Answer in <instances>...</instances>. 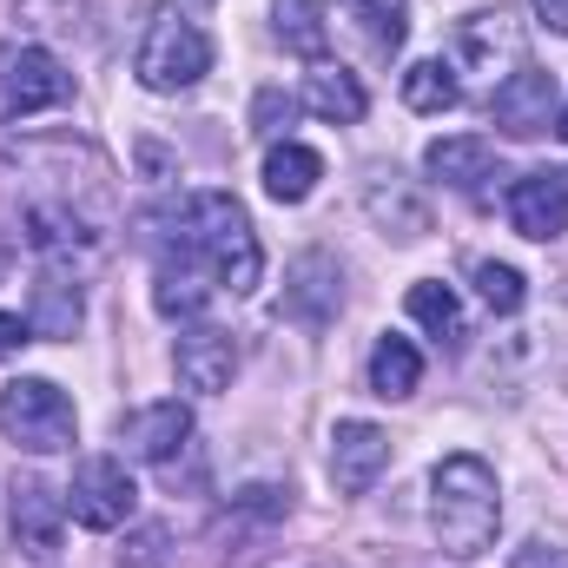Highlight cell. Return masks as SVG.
<instances>
[{
	"mask_svg": "<svg viewBox=\"0 0 568 568\" xmlns=\"http://www.w3.org/2000/svg\"><path fill=\"white\" fill-rule=\"evenodd\" d=\"M469 278H476V297H483L496 317H516V311H523V297H529L523 272H516V265H496V258H483Z\"/></svg>",
	"mask_w": 568,
	"mask_h": 568,
	"instance_id": "obj_27",
	"label": "cell"
},
{
	"mask_svg": "<svg viewBox=\"0 0 568 568\" xmlns=\"http://www.w3.org/2000/svg\"><path fill=\"white\" fill-rule=\"evenodd\" d=\"M529 7H536V20L549 33H568V0H529Z\"/></svg>",
	"mask_w": 568,
	"mask_h": 568,
	"instance_id": "obj_31",
	"label": "cell"
},
{
	"mask_svg": "<svg viewBox=\"0 0 568 568\" xmlns=\"http://www.w3.org/2000/svg\"><path fill=\"white\" fill-rule=\"evenodd\" d=\"M489 120H496L509 140H536V133H549V120H556V73H542V67H516L509 80H496V93H489Z\"/></svg>",
	"mask_w": 568,
	"mask_h": 568,
	"instance_id": "obj_7",
	"label": "cell"
},
{
	"mask_svg": "<svg viewBox=\"0 0 568 568\" xmlns=\"http://www.w3.org/2000/svg\"><path fill=\"white\" fill-rule=\"evenodd\" d=\"M384 469H390V436L377 424L351 417V424L331 429V483H337V496H364Z\"/></svg>",
	"mask_w": 568,
	"mask_h": 568,
	"instance_id": "obj_12",
	"label": "cell"
},
{
	"mask_svg": "<svg viewBox=\"0 0 568 568\" xmlns=\"http://www.w3.org/2000/svg\"><path fill=\"white\" fill-rule=\"evenodd\" d=\"M145 245L152 258H185L199 265L205 278L232 297L258 291V272H265V252H258V232L245 219V205L232 192H185L179 205L165 212H145Z\"/></svg>",
	"mask_w": 568,
	"mask_h": 568,
	"instance_id": "obj_2",
	"label": "cell"
},
{
	"mask_svg": "<svg viewBox=\"0 0 568 568\" xmlns=\"http://www.w3.org/2000/svg\"><path fill=\"white\" fill-rule=\"evenodd\" d=\"M80 278H67V272H40L33 284V311H27V324H33V337H73L80 331Z\"/></svg>",
	"mask_w": 568,
	"mask_h": 568,
	"instance_id": "obj_20",
	"label": "cell"
},
{
	"mask_svg": "<svg viewBox=\"0 0 568 568\" xmlns=\"http://www.w3.org/2000/svg\"><path fill=\"white\" fill-rule=\"evenodd\" d=\"M272 13H278V40L291 47V53H304V60H324V47H331L324 0H278Z\"/></svg>",
	"mask_w": 568,
	"mask_h": 568,
	"instance_id": "obj_23",
	"label": "cell"
},
{
	"mask_svg": "<svg viewBox=\"0 0 568 568\" xmlns=\"http://www.w3.org/2000/svg\"><path fill=\"white\" fill-rule=\"evenodd\" d=\"M337 304H344V272H337V258L304 252V258L291 265V284H284V317L324 331V324L337 317Z\"/></svg>",
	"mask_w": 568,
	"mask_h": 568,
	"instance_id": "obj_14",
	"label": "cell"
},
{
	"mask_svg": "<svg viewBox=\"0 0 568 568\" xmlns=\"http://www.w3.org/2000/svg\"><path fill=\"white\" fill-rule=\"evenodd\" d=\"M351 13H357V27L371 33L377 53H397L404 33H410V0H351Z\"/></svg>",
	"mask_w": 568,
	"mask_h": 568,
	"instance_id": "obj_26",
	"label": "cell"
},
{
	"mask_svg": "<svg viewBox=\"0 0 568 568\" xmlns=\"http://www.w3.org/2000/svg\"><path fill=\"white\" fill-rule=\"evenodd\" d=\"M424 165H429V179H443L456 192H476L483 179H496V145L483 133H449V140H429Z\"/></svg>",
	"mask_w": 568,
	"mask_h": 568,
	"instance_id": "obj_17",
	"label": "cell"
},
{
	"mask_svg": "<svg viewBox=\"0 0 568 568\" xmlns=\"http://www.w3.org/2000/svg\"><path fill=\"white\" fill-rule=\"evenodd\" d=\"M20 344H33V324L13 317V311H0V357H20Z\"/></svg>",
	"mask_w": 568,
	"mask_h": 568,
	"instance_id": "obj_30",
	"label": "cell"
},
{
	"mask_svg": "<svg viewBox=\"0 0 568 568\" xmlns=\"http://www.w3.org/2000/svg\"><path fill=\"white\" fill-rule=\"evenodd\" d=\"M317 179H324V159L311 152V145L284 140L265 152V192L278 199V205H304L311 192H317Z\"/></svg>",
	"mask_w": 568,
	"mask_h": 568,
	"instance_id": "obj_18",
	"label": "cell"
},
{
	"mask_svg": "<svg viewBox=\"0 0 568 568\" xmlns=\"http://www.w3.org/2000/svg\"><path fill=\"white\" fill-rule=\"evenodd\" d=\"M172 371H179L185 390L219 397V390L232 384V371H239V344H232V331H219V324H192V331H179V344H172Z\"/></svg>",
	"mask_w": 568,
	"mask_h": 568,
	"instance_id": "obj_11",
	"label": "cell"
},
{
	"mask_svg": "<svg viewBox=\"0 0 568 568\" xmlns=\"http://www.w3.org/2000/svg\"><path fill=\"white\" fill-rule=\"evenodd\" d=\"M410 317L424 324L429 337H443V344H463V304H456V291L449 284H410Z\"/></svg>",
	"mask_w": 568,
	"mask_h": 568,
	"instance_id": "obj_25",
	"label": "cell"
},
{
	"mask_svg": "<svg viewBox=\"0 0 568 568\" xmlns=\"http://www.w3.org/2000/svg\"><path fill=\"white\" fill-rule=\"evenodd\" d=\"M509 225L536 245L568 232V172H529L509 185Z\"/></svg>",
	"mask_w": 568,
	"mask_h": 568,
	"instance_id": "obj_13",
	"label": "cell"
},
{
	"mask_svg": "<svg viewBox=\"0 0 568 568\" xmlns=\"http://www.w3.org/2000/svg\"><path fill=\"white\" fill-rule=\"evenodd\" d=\"M133 73H140L145 93H192V87L212 73V40H205V27L185 20L179 7H159L140 33Z\"/></svg>",
	"mask_w": 568,
	"mask_h": 568,
	"instance_id": "obj_4",
	"label": "cell"
},
{
	"mask_svg": "<svg viewBox=\"0 0 568 568\" xmlns=\"http://www.w3.org/2000/svg\"><path fill=\"white\" fill-rule=\"evenodd\" d=\"M509 568H568V549H556V542H529V549H516Z\"/></svg>",
	"mask_w": 568,
	"mask_h": 568,
	"instance_id": "obj_29",
	"label": "cell"
},
{
	"mask_svg": "<svg viewBox=\"0 0 568 568\" xmlns=\"http://www.w3.org/2000/svg\"><path fill=\"white\" fill-rule=\"evenodd\" d=\"M133 476H126V463L120 456H87L80 469H73V483H67V516L80 523V529H93V536H106V529H120V523H133Z\"/></svg>",
	"mask_w": 568,
	"mask_h": 568,
	"instance_id": "obj_6",
	"label": "cell"
},
{
	"mask_svg": "<svg viewBox=\"0 0 568 568\" xmlns=\"http://www.w3.org/2000/svg\"><path fill=\"white\" fill-rule=\"evenodd\" d=\"M7 496H13V503H7V523H13L20 556L53 562V556H60V529H67V496H53L40 476H13Z\"/></svg>",
	"mask_w": 568,
	"mask_h": 568,
	"instance_id": "obj_8",
	"label": "cell"
},
{
	"mask_svg": "<svg viewBox=\"0 0 568 568\" xmlns=\"http://www.w3.org/2000/svg\"><path fill=\"white\" fill-rule=\"evenodd\" d=\"M429 529L443 542V556L456 562H476L496 549V529H503V489H496V469L483 456H443L429 469Z\"/></svg>",
	"mask_w": 568,
	"mask_h": 568,
	"instance_id": "obj_3",
	"label": "cell"
},
{
	"mask_svg": "<svg viewBox=\"0 0 568 568\" xmlns=\"http://www.w3.org/2000/svg\"><path fill=\"white\" fill-rule=\"evenodd\" d=\"M0 165H7V205L20 219L27 252L47 272L87 278L120 232V179L106 152L73 133H7Z\"/></svg>",
	"mask_w": 568,
	"mask_h": 568,
	"instance_id": "obj_1",
	"label": "cell"
},
{
	"mask_svg": "<svg viewBox=\"0 0 568 568\" xmlns=\"http://www.w3.org/2000/svg\"><path fill=\"white\" fill-rule=\"evenodd\" d=\"M73 397L60 390V384H47V377H13L7 390H0V436L13 443V449H27V456H60V449H73Z\"/></svg>",
	"mask_w": 568,
	"mask_h": 568,
	"instance_id": "obj_5",
	"label": "cell"
},
{
	"mask_svg": "<svg viewBox=\"0 0 568 568\" xmlns=\"http://www.w3.org/2000/svg\"><path fill=\"white\" fill-rule=\"evenodd\" d=\"M556 133H562V140H568V106H562V120H556Z\"/></svg>",
	"mask_w": 568,
	"mask_h": 568,
	"instance_id": "obj_32",
	"label": "cell"
},
{
	"mask_svg": "<svg viewBox=\"0 0 568 568\" xmlns=\"http://www.w3.org/2000/svg\"><path fill=\"white\" fill-rule=\"evenodd\" d=\"M212 291H219V284L205 278L199 265H185V258H159V265H152V304H159L165 317H199Z\"/></svg>",
	"mask_w": 568,
	"mask_h": 568,
	"instance_id": "obj_21",
	"label": "cell"
},
{
	"mask_svg": "<svg viewBox=\"0 0 568 568\" xmlns=\"http://www.w3.org/2000/svg\"><path fill=\"white\" fill-rule=\"evenodd\" d=\"M252 126H258V133H284V126H291V100H284V93H258Z\"/></svg>",
	"mask_w": 568,
	"mask_h": 568,
	"instance_id": "obj_28",
	"label": "cell"
},
{
	"mask_svg": "<svg viewBox=\"0 0 568 568\" xmlns=\"http://www.w3.org/2000/svg\"><path fill=\"white\" fill-rule=\"evenodd\" d=\"M364 212H371L377 232L397 239V245H417V239L429 232V205L410 192L404 172H371V185H364Z\"/></svg>",
	"mask_w": 568,
	"mask_h": 568,
	"instance_id": "obj_16",
	"label": "cell"
},
{
	"mask_svg": "<svg viewBox=\"0 0 568 568\" xmlns=\"http://www.w3.org/2000/svg\"><path fill=\"white\" fill-rule=\"evenodd\" d=\"M456 100H463V80H456L449 60H417V67L404 73V106H410V113H449Z\"/></svg>",
	"mask_w": 568,
	"mask_h": 568,
	"instance_id": "obj_24",
	"label": "cell"
},
{
	"mask_svg": "<svg viewBox=\"0 0 568 568\" xmlns=\"http://www.w3.org/2000/svg\"><path fill=\"white\" fill-rule=\"evenodd\" d=\"M120 443L140 456V463H172L185 443H192V410L179 397L165 404H140L133 417H120Z\"/></svg>",
	"mask_w": 568,
	"mask_h": 568,
	"instance_id": "obj_15",
	"label": "cell"
},
{
	"mask_svg": "<svg viewBox=\"0 0 568 568\" xmlns=\"http://www.w3.org/2000/svg\"><path fill=\"white\" fill-rule=\"evenodd\" d=\"M424 384V357H417V344L410 337H377V351H371V390L377 397H410Z\"/></svg>",
	"mask_w": 568,
	"mask_h": 568,
	"instance_id": "obj_22",
	"label": "cell"
},
{
	"mask_svg": "<svg viewBox=\"0 0 568 568\" xmlns=\"http://www.w3.org/2000/svg\"><path fill=\"white\" fill-rule=\"evenodd\" d=\"M456 60H463L469 73H489V80L503 73V80H509V73L523 67V27H516L503 7H496V13H463V20H456Z\"/></svg>",
	"mask_w": 568,
	"mask_h": 568,
	"instance_id": "obj_10",
	"label": "cell"
},
{
	"mask_svg": "<svg viewBox=\"0 0 568 568\" xmlns=\"http://www.w3.org/2000/svg\"><path fill=\"white\" fill-rule=\"evenodd\" d=\"M0 93H7V113H47V106H60L67 93H73V73L60 67V53H47V47H20V53H7V67H0Z\"/></svg>",
	"mask_w": 568,
	"mask_h": 568,
	"instance_id": "obj_9",
	"label": "cell"
},
{
	"mask_svg": "<svg viewBox=\"0 0 568 568\" xmlns=\"http://www.w3.org/2000/svg\"><path fill=\"white\" fill-rule=\"evenodd\" d=\"M304 106H311L317 120H331V126H357L371 100H364L357 73H344V67H317V73H304Z\"/></svg>",
	"mask_w": 568,
	"mask_h": 568,
	"instance_id": "obj_19",
	"label": "cell"
}]
</instances>
